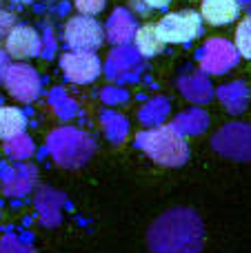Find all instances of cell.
<instances>
[{
	"label": "cell",
	"mask_w": 251,
	"mask_h": 253,
	"mask_svg": "<svg viewBox=\"0 0 251 253\" xmlns=\"http://www.w3.org/2000/svg\"><path fill=\"white\" fill-rule=\"evenodd\" d=\"M203 242V220L187 207L165 211L147 231V247L151 253H200Z\"/></svg>",
	"instance_id": "1"
},
{
	"label": "cell",
	"mask_w": 251,
	"mask_h": 253,
	"mask_svg": "<svg viewBox=\"0 0 251 253\" xmlns=\"http://www.w3.org/2000/svg\"><path fill=\"white\" fill-rule=\"evenodd\" d=\"M138 147L163 167H180L189 158V147L173 125H163L138 133Z\"/></svg>",
	"instance_id": "2"
},
{
	"label": "cell",
	"mask_w": 251,
	"mask_h": 253,
	"mask_svg": "<svg viewBox=\"0 0 251 253\" xmlns=\"http://www.w3.org/2000/svg\"><path fill=\"white\" fill-rule=\"evenodd\" d=\"M49 151L60 165L65 167H78L91 156L93 142L76 129H58L49 135L47 140Z\"/></svg>",
	"instance_id": "3"
},
{
	"label": "cell",
	"mask_w": 251,
	"mask_h": 253,
	"mask_svg": "<svg viewBox=\"0 0 251 253\" xmlns=\"http://www.w3.org/2000/svg\"><path fill=\"white\" fill-rule=\"evenodd\" d=\"M156 29L165 44H185L198 38V34L203 31V16L198 11L167 13L160 18Z\"/></svg>",
	"instance_id": "4"
},
{
	"label": "cell",
	"mask_w": 251,
	"mask_h": 253,
	"mask_svg": "<svg viewBox=\"0 0 251 253\" xmlns=\"http://www.w3.org/2000/svg\"><path fill=\"white\" fill-rule=\"evenodd\" d=\"M211 144L220 156L240 162H251V125L245 123L225 125L213 135Z\"/></svg>",
	"instance_id": "5"
},
{
	"label": "cell",
	"mask_w": 251,
	"mask_h": 253,
	"mask_svg": "<svg viewBox=\"0 0 251 253\" xmlns=\"http://www.w3.org/2000/svg\"><path fill=\"white\" fill-rule=\"evenodd\" d=\"M62 36L71 49H80V51H96L105 40V31H102L100 22L91 16H84V13L69 18Z\"/></svg>",
	"instance_id": "6"
},
{
	"label": "cell",
	"mask_w": 251,
	"mask_h": 253,
	"mask_svg": "<svg viewBox=\"0 0 251 253\" xmlns=\"http://www.w3.org/2000/svg\"><path fill=\"white\" fill-rule=\"evenodd\" d=\"M60 69L67 80L74 84H89L100 76L102 65L93 51H80V49H71L69 53L60 58Z\"/></svg>",
	"instance_id": "7"
},
{
	"label": "cell",
	"mask_w": 251,
	"mask_h": 253,
	"mask_svg": "<svg viewBox=\"0 0 251 253\" xmlns=\"http://www.w3.org/2000/svg\"><path fill=\"white\" fill-rule=\"evenodd\" d=\"M7 91L11 93L16 100L20 102H34L40 93V76L34 67L18 62V65H9L2 78Z\"/></svg>",
	"instance_id": "8"
},
{
	"label": "cell",
	"mask_w": 251,
	"mask_h": 253,
	"mask_svg": "<svg viewBox=\"0 0 251 253\" xmlns=\"http://www.w3.org/2000/svg\"><path fill=\"white\" fill-rule=\"evenodd\" d=\"M4 51L9 58L27 60V58H34L42 51V40L34 27L13 25L11 31L4 36Z\"/></svg>",
	"instance_id": "9"
},
{
	"label": "cell",
	"mask_w": 251,
	"mask_h": 253,
	"mask_svg": "<svg viewBox=\"0 0 251 253\" xmlns=\"http://www.w3.org/2000/svg\"><path fill=\"white\" fill-rule=\"evenodd\" d=\"M238 49L236 44L227 42L222 38H211L205 44L203 58H200V67L207 74H225L238 62Z\"/></svg>",
	"instance_id": "10"
},
{
	"label": "cell",
	"mask_w": 251,
	"mask_h": 253,
	"mask_svg": "<svg viewBox=\"0 0 251 253\" xmlns=\"http://www.w3.org/2000/svg\"><path fill=\"white\" fill-rule=\"evenodd\" d=\"M240 4L238 0H203L200 4V16L207 20L209 25H229L238 18Z\"/></svg>",
	"instance_id": "11"
},
{
	"label": "cell",
	"mask_w": 251,
	"mask_h": 253,
	"mask_svg": "<svg viewBox=\"0 0 251 253\" xmlns=\"http://www.w3.org/2000/svg\"><path fill=\"white\" fill-rule=\"evenodd\" d=\"M133 34H136L133 18L129 16L125 9H116L109 25H107V36H109V40L114 44H125L133 38Z\"/></svg>",
	"instance_id": "12"
},
{
	"label": "cell",
	"mask_w": 251,
	"mask_h": 253,
	"mask_svg": "<svg viewBox=\"0 0 251 253\" xmlns=\"http://www.w3.org/2000/svg\"><path fill=\"white\" fill-rule=\"evenodd\" d=\"M133 40H136V51L140 53L142 58L158 56V53L163 51V47H165L163 38L158 36L156 25H145V27H140V29H136Z\"/></svg>",
	"instance_id": "13"
},
{
	"label": "cell",
	"mask_w": 251,
	"mask_h": 253,
	"mask_svg": "<svg viewBox=\"0 0 251 253\" xmlns=\"http://www.w3.org/2000/svg\"><path fill=\"white\" fill-rule=\"evenodd\" d=\"M218 98H220V102L225 105L227 111H231V114H243L249 102V89H247V84H243V83H231V84H225V87L218 89Z\"/></svg>",
	"instance_id": "14"
},
{
	"label": "cell",
	"mask_w": 251,
	"mask_h": 253,
	"mask_svg": "<svg viewBox=\"0 0 251 253\" xmlns=\"http://www.w3.org/2000/svg\"><path fill=\"white\" fill-rule=\"evenodd\" d=\"M27 118L16 107H0V140H9L18 133H25Z\"/></svg>",
	"instance_id": "15"
},
{
	"label": "cell",
	"mask_w": 251,
	"mask_h": 253,
	"mask_svg": "<svg viewBox=\"0 0 251 253\" xmlns=\"http://www.w3.org/2000/svg\"><path fill=\"white\" fill-rule=\"evenodd\" d=\"M180 91L194 102H207V100H211V96H213L211 84H209L203 76H189V78H182L180 80Z\"/></svg>",
	"instance_id": "16"
},
{
	"label": "cell",
	"mask_w": 251,
	"mask_h": 253,
	"mask_svg": "<svg viewBox=\"0 0 251 253\" xmlns=\"http://www.w3.org/2000/svg\"><path fill=\"white\" fill-rule=\"evenodd\" d=\"M207 125H209V118H207V114H205V111L191 109V111H187V114L178 116V120H176V125H173V126H176L180 133L198 135V133H203V131L207 129Z\"/></svg>",
	"instance_id": "17"
},
{
	"label": "cell",
	"mask_w": 251,
	"mask_h": 253,
	"mask_svg": "<svg viewBox=\"0 0 251 253\" xmlns=\"http://www.w3.org/2000/svg\"><path fill=\"white\" fill-rule=\"evenodd\" d=\"M4 142H7V153L11 158H16V160H25V158L34 156V142H31L29 135L18 133L13 138L4 140Z\"/></svg>",
	"instance_id": "18"
},
{
	"label": "cell",
	"mask_w": 251,
	"mask_h": 253,
	"mask_svg": "<svg viewBox=\"0 0 251 253\" xmlns=\"http://www.w3.org/2000/svg\"><path fill=\"white\" fill-rule=\"evenodd\" d=\"M167 114H169V102L165 100V98H156V100H151L147 107H142L140 120L147 125H158V123H163V118Z\"/></svg>",
	"instance_id": "19"
},
{
	"label": "cell",
	"mask_w": 251,
	"mask_h": 253,
	"mask_svg": "<svg viewBox=\"0 0 251 253\" xmlns=\"http://www.w3.org/2000/svg\"><path fill=\"white\" fill-rule=\"evenodd\" d=\"M236 49L243 58H251V16L243 18L236 29Z\"/></svg>",
	"instance_id": "20"
},
{
	"label": "cell",
	"mask_w": 251,
	"mask_h": 253,
	"mask_svg": "<svg viewBox=\"0 0 251 253\" xmlns=\"http://www.w3.org/2000/svg\"><path fill=\"white\" fill-rule=\"evenodd\" d=\"M102 125H105L107 135H109L114 142H120V140L125 138V133H127V123H125V118L118 114H105Z\"/></svg>",
	"instance_id": "21"
},
{
	"label": "cell",
	"mask_w": 251,
	"mask_h": 253,
	"mask_svg": "<svg viewBox=\"0 0 251 253\" xmlns=\"http://www.w3.org/2000/svg\"><path fill=\"white\" fill-rule=\"evenodd\" d=\"M133 65V56L129 51H125V49H120V51H116L114 56H111V62H109V71L114 76H118V71H125L127 67Z\"/></svg>",
	"instance_id": "22"
},
{
	"label": "cell",
	"mask_w": 251,
	"mask_h": 253,
	"mask_svg": "<svg viewBox=\"0 0 251 253\" xmlns=\"http://www.w3.org/2000/svg\"><path fill=\"white\" fill-rule=\"evenodd\" d=\"M76 2V9L84 16H98V13L105 9V2L107 0H74Z\"/></svg>",
	"instance_id": "23"
},
{
	"label": "cell",
	"mask_w": 251,
	"mask_h": 253,
	"mask_svg": "<svg viewBox=\"0 0 251 253\" xmlns=\"http://www.w3.org/2000/svg\"><path fill=\"white\" fill-rule=\"evenodd\" d=\"M0 253H34V249L9 236V238H4L2 245H0Z\"/></svg>",
	"instance_id": "24"
},
{
	"label": "cell",
	"mask_w": 251,
	"mask_h": 253,
	"mask_svg": "<svg viewBox=\"0 0 251 253\" xmlns=\"http://www.w3.org/2000/svg\"><path fill=\"white\" fill-rule=\"evenodd\" d=\"M27 189H29V182L20 173H16L13 178H7V182H4V191L7 193H25Z\"/></svg>",
	"instance_id": "25"
},
{
	"label": "cell",
	"mask_w": 251,
	"mask_h": 253,
	"mask_svg": "<svg viewBox=\"0 0 251 253\" xmlns=\"http://www.w3.org/2000/svg\"><path fill=\"white\" fill-rule=\"evenodd\" d=\"M16 25V16L9 11H2L0 9V38H4V36L11 31V27Z\"/></svg>",
	"instance_id": "26"
},
{
	"label": "cell",
	"mask_w": 251,
	"mask_h": 253,
	"mask_svg": "<svg viewBox=\"0 0 251 253\" xmlns=\"http://www.w3.org/2000/svg\"><path fill=\"white\" fill-rule=\"evenodd\" d=\"M102 98H105L107 102H120L125 98V91H118V89H107V91H102Z\"/></svg>",
	"instance_id": "27"
},
{
	"label": "cell",
	"mask_w": 251,
	"mask_h": 253,
	"mask_svg": "<svg viewBox=\"0 0 251 253\" xmlns=\"http://www.w3.org/2000/svg\"><path fill=\"white\" fill-rule=\"evenodd\" d=\"M7 67H9V56H7V51H2V49H0V83H2V78H4Z\"/></svg>",
	"instance_id": "28"
},
{
	"label": "cell",
	"mask_w": 251,
	"mask_h": 253,
	"mask_svg": "<svg viewBox=\"0 0 251 253\" xmlns=\"http://www.w3.org/2000/svg\"><path fill=\"white\" fill-rule=\"evenodd\" d=\"M142 2H145L147 7H151V9H163V7H167L169 4V0H142Z\"/></svg>",
	"instance_id": "29"
},
{
	"label": "cell",
	"mask_w": 251,
	"mask_h": 253,
	"mask_svg": "<svg viewBox=\"0 0 251 253\" xmlns=\"http://www.w3.org/2000/svg\"><path fill=\"white\" fill-rule=\"evenodd\" d=\"M16 2H25L27 4V2H31V0H16Z\"/></svg>",
	"instance_id": "30"
}]
</instances>
